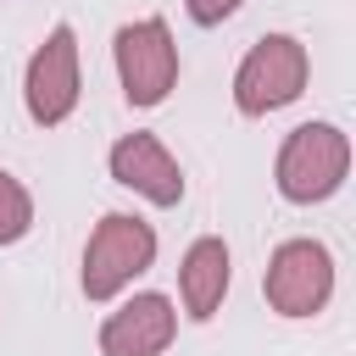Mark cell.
<instances>
[{"instance_id": "obj_4", "label": "cell", "mask_w": 356, "mask_h": 356, "mask_svg": "<svg viewBox=\"0 0 356 356\" xmlns=\"http://www.w3.org/2000/svg\"><path fill=\"white\" fill-rule=\"evenodd\" d=\"M111 61H117V83L128 95V106L150 111L172 95L178 83V44L167 17H134L111 33Z\"/></svg>"}, {"instance_id": "obj_5", "label": "cell", "mask_w": 356, "mask_h": 356, "mask_svg": "<svg viewBox=\"0 0 356 356\" xmlns=\"http://www.w3.org/2000/svg\"><path fill=\"white\" fill-rule=\"evenodd\" d=\"M261 295L278 317L300 323V317H317L328 300H334V250L323 239H284L273 256H267V273H261Z\"/></svg>"}, {"instance_id": "obj_3", "label": "cell", "mask_w": 356, "mask_h": 356, "mask_svg": "<svg viewBox=\"0 0 356 356\" xmlns=\"http://www.w3.org/2000/svg\"><path fill=\"white\" fill-rule=\"evenodd\" d=\"M156 261V228L134 211H106L83 245V295L89 300H117L139 273Z\"/></svg>"}, {"instance_id": "obj_1", "label": "cell", "mask_w": 356, "mask_h": 356, "mask_svg": "<svg viewBox=\"0 0 356 356\" xmlns=\"http://www.w3.org/2000/svg\"><path fill=\"white\" fill-rule=\"evenodd\" d=\"M350 172V134L339 122H300L284 134L278 161H273V184L289 206H317L328 195H339Z\"/></svg>"}, {"instance_id": "obj_6", "label": "cell", "mask_w": 356, "mask_h": 356, "mask_svg": "<svg viewBox=\"0 0 356 356\" xmlns=\"http://www.w3.org/2000/svg\"><path fill=\"white\" fill-rule=\"evenodd\" d=\"M78 95H83L78 33H72V22H56V28L33 44V56H28V67H22V106H28V117H33L39 128H61V122L78 111Z\"/></svg>"}, {"instance_id": "obj_2", "label": "cell", "mask_w": 356, "mask_h": 356, "mask_svg": "<svg viewBox=\"0 0 356 356\" xmlns=\"http://www.w3.org/2000/svg\"><path fill=\"white\" fill-rule=\"evenodd\" d=\"M306 78H312V56L295 33H261L245 61L234 67V106L239 117H267V111H284L289 100L306 95Z\"/></svg>"}, {"instance_id": "obj_10", "label": "cell", "mask_w": 356, "mask_h": 356, "mask_svg": "<svg viewBox=\"0 0 356 356\" xmlns=\"http://www.w3.org/2000/svg\"><path fill=\"white\" fill-rule=\"evenodd\" d=\"M28 228H33V195H28V184L17 172L0 167V245L28 239Z\"/></svg>"}, {"instance_id": "obj_9", "label": "cell", "mask_w": 356, "mask_h": 356, "mask_svg": "<svg viewBox=\"0 0 356 356\" xmlns=\"http://www.w3.org/2000/svg\"><path fill=\"white\" fill-rule=\"evenodd\" d=\"M228 284H234V256L217 234H200L184 261H178V300L189 312V323H211L228 300Z\"/></svg>"}, {"instance_id": "obj_11", "label": "cell", "mask_w": 356, "mask_h": 356, "mask_svg": "<svg viewBox=\"0 0 356 356\" xmlns=\"http://www.w3.org/2000/svg\"><path fill=\"white\" fill-rule=\"evenodd\" d=\"M239 6H245V0H184L189 22H200V28H217V22H228Z\"/></svg>"}, {"instance_id": "obj_7", "label": "cell", "mask_w": 356, "mask_h": 356, "mask_svg": "<svg viewBox=\"0 0 356 356\" xmlns=\"http://www.w3.org/2000/svg\"><path fill=\"white\" fill-rule=\"evenodd\" d=\"M106 167H111V178H117L122 189L145 195L150 206H178V200H184V167H178V156H172L156 134H122V139L111 145Z\"/></svg>"}, {"instance_id": "obj_8", "label": "cell", "mask_w": 356, "mask_h": 356, "mask_svg": "<svg viewBox=\"0 0 356 356\" xmlns=\"http://www.w3.org/2000/svg\"><path fill=\"white\" fill-rule=\"evenodd\" d=\"M178 334V312L167 295L145 289V295H128L117 312H106L100 323V356H161Z\"/></svg>"}]
</instances>
